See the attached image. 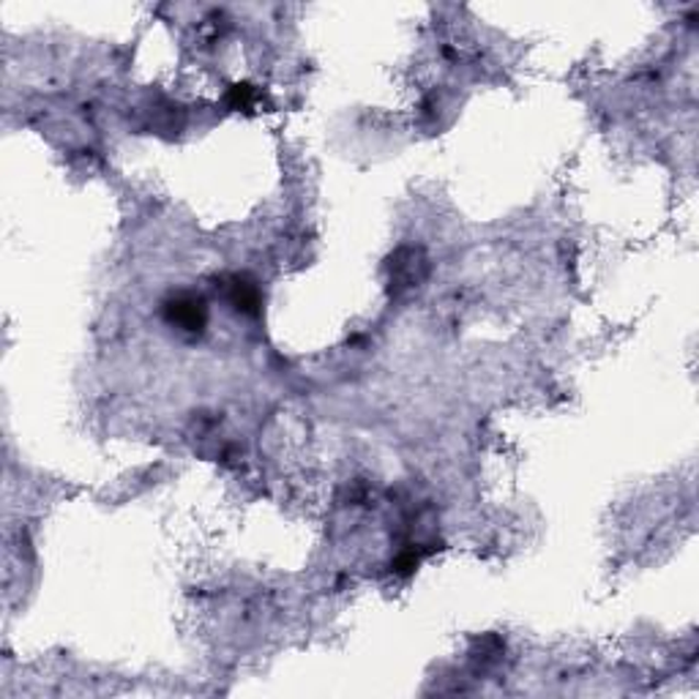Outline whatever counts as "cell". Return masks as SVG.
I'll return each mask as SVG.
<instances>
[{
    "mask_svg": "<svg viewBox=\"0 0 699 699\" xmlns=\"http://www.w3.org/2000/svg\"><path fill=\"white\" fill-rule=\"evenodd\" d=\"M427 277L429 257L421 246H399V249L388 257V290L396 298L421 288V284L427 282Z\"/></svg>",
    "mask_w": 699,
    "mask_h": 699,
    "instance_id": "obj_1",
    "label": "cell"
},
{
    "mask_svg": "<svg viewBox=\"0 0 699 699\" xmlns=\"http://www.w3.org/2000/svg\"><path fill=\"white\" fill-rule=\"evenodd\" d=\"M161 317L183 337H200L208 326V304L198 293H176L161 306Z\"/></svg>",
    "mask_w": 699,
    "mask_h": 699,
    "instance_id": "obj_2",
    "label": "cell"
},
{
    "mask_svg": "<svg viewBox=\"0 0 699 699\" xmlns=\"http://www.w3.org/2000/svg\"><path fill=\"white\" fill-rule=\"evenodd\" d=\"M219 288L225 293V301L233 306V312L244 317H257L262 309V293L257 282L246 273H230L219 279Z\"/></svg>",
    "mask_w": 699,
    "mask_h": 699,
    "instance_id": "obj_3",
    "label": "cell"
},
{
    "mask_svg": "<svg viewBox=\"0 0 699 699\" xmlns=\"http://www.w3.org/2000/svg\"><path fill=\"white\" fill-rule=\"evenodd\" d=\"M257 99H260V93L255 91L251 86H233L230 93H227V104H230L233 110H251L257 104Z\"/></svg>",
    "mask_w": 699,
    "mask_h": 699,
    "instance_id": "obj_4",
    "label": "cell"
}]
</instances>
